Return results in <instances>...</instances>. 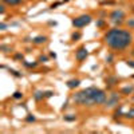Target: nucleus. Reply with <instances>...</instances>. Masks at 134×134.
Returning a JSON list of instances; mask_svg holds the SVG:
<instances>
[{"mask_svg":"<svg viewBox=\"0 0 134 134\" xmlns=\"http://www.w3.org/2000/svg\"><path fill=\"white\" fill-rule=\"evenodd\" d=\"M89 56V52H87V48L82 46V47H79L77 51H75V59H77L79 63H82V62L86 59V58Z\"/></svg>","mask_w":134,"mask_h":134,"instance_id":"39448f33","label":"nucleus"},{"mask_svg":"<svg viewBox=\"0 0 134 134\" xmlns=\"http://www.w3.org/2000/svg\"><path fill=\"white\" fill-rule=\"evenodd\" d=\"M71 99H73V102L77 106L95 107V106H101V105L106 103L107 94L105 90L98 89V87H87V89H83L78 91V93L73 94Z\"/></svg>","mask_w":134,"mask_h":134,"instance_id":"f03ea898","label":"nucleus"},{"mask_svg":"<svg viewBox=\"0 0 134 134\" xmlns=\"http://www.w3.org/2000/svg\"><path fill=\"white\" fill-rule=\"evenodd\" d=\"M109 83V86H114L115 83H118V78H109L106 79V84Z\"/></svg>","mask_w":134,"mask_h":134,"instance_id":"ddd939ff","label":"nucleus"},{"mask_svg":"<svg viewBox=\"0 0 134 134\" xmlns=\"http://www.w3.org/2000/svg\"><path fill=\"white\" fill-rule=\"evenodd\" d=\"M47 40H48V36H46V35H39V36L32 39V43L35 46H40V44L47 43Z\"/></svg>","mask_w":134,"mask_h":134,"instance_id":"0eeeda50","label":"nucleus"},{"mask_svg":"<svg viewBox=\"0 0 134 134\" xmlns=\"http://www.w3.org/2000/svg\"><path fill=\"white\" fill-rule=\"evenodd\" d=\"M132 91H133V86H126V87H123V89L121 90V94H123V95H129Z\"/></svg>","mask_w":134,"mask_h":134,"instance_id":"9b49d317","label":"nucleus"},{"mask_svg":"<svg viewBox=\"0 0 134 134\" xmlns=\"http://www.w3.org/2000/svg\"><path fill=\"white\" fill-rule=\"evenodd\" d=\"M12 98H15V99H20V98H23V93H20V91H16V93H14Z\"/></svg>","mask_w":134,"mask_h":134,"instance_id":"a211bd4d","label":"nucleus"},{"mask_svg":"<svg viewBox=\"0 0 134 134\" xmlns=\"http://www.w3.org/2000/svg\"><path fill=\"white\" fill-rule=\"evenodd\" d=\"M80 84V79H71V80H68L67 82V87L68 89H75V87H78Z\"/></svg>","mask_w":134,"mask_h":134,"instance_id":"1a4fd4ad","label":"nucleus"},{"mask_svg":"<svg viewBox=\"0 0 134 134\" xmlns=\"http://www.w3.org/2000/svg\"><path fill=\"white\" fill-rule=\"evenodd\" d=\"M52 95H54V93H52V91H47V93L44 94V98H50Z\"/></svg>","mask_w":134,"mask_h":134,"instance_id":"4be33fe9","label":"nucleus"},{"mask_svg":"<svg viewBox=\"0 0 134 134\" xmlns=\"http://www.w3.org/2000/svg\"><path fill=\"white\" fill-rule=\"evenodd\" d=\"M80 38H82V32L75 31V32H73V35H71V42H78Z\"/></svg>","mask_w":134,"mask_h":134,"instance_id":"9d476101","label":"nucleus"},{"mask_svg":"<svg viewBox=\"0 0 134 134\" xmlns=\"http://www.w3.org/2000/svg\"><path fill=\"white\" fill-rule=\"evenodd\" d=\"M22 63H23V66H24V67H28V68H34V67H36V66H38L36 62H35V63H27L26 60H23Z\"/></svg>","mask_w":134,"mask_h":134,"instance_id":"4468645a","label":"nucleus"},{"mask_svg":"<svg viewBox=\"0 0 134 134\" xmlns=\"http://www.w3.org/2000/svg\"><path fill=\"white\" fill-rule=\"evenodd\" d=\"M64 119H66V121H75V119H77V117H67V115H64Z\"/></svg>","mask_w":134,"mask_h":134,"instance_id":"5701e85b","label":"nucleus"},{"mask_svg":"<svg viewBox=\"0 0 134 134\" xmlns=\"http://www.w3.org/2000/svg\"><path fill=\"white\" fill-rule=\"evenodd\" d=\"M125 23L127 27H129V30H133L134 28V18H129L127 20H125Z\"/></svg>","mask_w":134,"mask_h":134,"instance_id":"f8f14e48","label":"nucleus"},{"mask_svg":"<svg viewBox=\"0 0 134 134\" xmlns=\"http://www.w3.org/2000/svg\"><path fill=\"white\" fill-rule=\"evenodd\" d=\"M109 18H110V20L114 22L115 24H122V23H125L123 19L126 18V14H125V11H123V9L115 8L114 11H111L109 14Z\"/></svg>","mask_w":134,"mask_h":134,"instance_id":"20e7f679","label":"nucleus"},{"mask_svg":"<svg viewBox=\"0 0 134 134\" xmlns=\"http://www.w3.org/2000/svg\"><path fill=\"white\" fill-rule=\"evenodd\" d=\"M26 119H27L28 122H35V121H36V118H35V117L32 115V114H28V117H27Z\"/></svg>","mask_w":134,"mask_h":134,"instance_id":"aec40b11","label":"nucleus"},{"mask_svg":"<svg viewBox=\"0 0 134 134\" xmlns=\"http://www.w3.org/2000/svg\"><path fill=\"white\" fill-rule=\"evenodd\" d=\"M34 97H35V99H36V101H40V99H43V98H44V94L42 93V91H36V93L34 94Z\"/></svg>","mask_w":134,"mask_h":134,"instance_id":"2eb2a0df","label":"nucleus"},{"mask_svg":"<svg viewBox=\"0 0 134 134\" xmlns=\"http://www.w3.org/2000/svg\"><path fill=\"white\" fill-rule=\"evenodd\" d=\"M5 5H9V7H16V5L23 4V0H1Z\"/></svg>","mask_w":134,"mask_h":134,"instance_id":"6e6552de","label":"nucleus"},{"mask_svg":"<svg viewBox=\"0 0 134 134\" xmlns=\"http://www.w3.org/2000/svg\"><path fill=\"white\" fill-rule=\"evenodd\" d=\"M118 102H119V97L117 95V93H113L111 95H110V98H107L106 107H114L115 105H118Z\"/></svg>","mask_w":134,"mask_h":134,"instance_id":"423d86ee","label":"nucleus"},{"mask_svg":"<svg viewBox=\"0 0 134 134\" xmlns=\"http://www.w3.org/2000/svg\"><path fill=\"white\" fill-rule=\"evenodd\" d=\"M15 59H23V55H22V54H18V55H15Z\"/></svg>","mask_w":134,"mask_h":134,"instance_id":"393cba45","label":"nucleus"},{"mask_svg":"<svg viewBox=\"0 0 134 134\" xmlns=\"http://www.w3.org/2000/svg\"><path fill=\"white\" fill-rule=\"evenodd\" d=\"M127 64H129L130 67H133V68H134V60H127Z\"/></svg>","mask_w":134,"mask_h":134,"instance_id":"b1692460","label":"nucleus"},{"mask_svg":"<svg viewBox=\"0 0 134 134\" xmlns=\"http://www.w3.org/2000/svg\"><path fill=\"white\" fill-rule=\"evenodd\" d=\"M46 60H47V56H43V55H42V56H39V62H40V63H44Z\"/></svg>","mask_w":134,"mask_h":134,"instance_id":"412c9836","label":"nucleus"},{"mask_svg":"<svg viewBox=\"0 0 134 134\" xmlns=\"http://www.w3.org/2000/svg\"><path fill=\"white\" fill-rule=\"evenodd\" d=\"M113 60H114V56H113L111 54H109V55L106 56V63H110V64H111Z\"/></svg>","mask_w":134,"mask_h":134,"instance_id":"6ab92c4d","label":"nucleus"},{"mask_svg":"<svg viewBox=\"0 0 134 134\" xmlns=\"http://www.w3.org/2000/svg\"><path fill=\"white\" fill-rule=\"evenodd\" d=\"M132 55H133V56H134V50H133V52H132Z\"/></svg>","mask_w":134,"mask_h":134,"instance_id":"a878e982","label":"nucleus"},{"mask_svg":"<svg viewBox=\"0 0 134 134\" xmlns=\"http://www.w3.org/2000/svg\"><path fill=\"white\" fill-rule=\"evenodd\" d=\"M134 42L132 31L123 28H110L103 35V43L115 52H123Z\"/></svg>","mask_w":134,"mask_h":134,"instance_id":"f257e3e1","label":"nucleus"},{"mask_svg":"<svg viewBox=\"0 0 134 134\" xmlns=\"http://www.w3.org/2000/svg\"><path fill=\"white\" fill-rule=\"evenodd\" d=\"M91 20H93V16L90 14H82V15H79V16L73 19V26H74V28L79 30V28H83V27H86V26H89L91 23Z\"/></svg>","mask_w":134,"mask_h":134,"instance_id":"7ed1b4c3","label":"nucleus"},{"mask_svg":"<svg viewBox=\"0 0 134 134\" xmlns=\"http://www.w3.org/2000/svg\"><path fill=\"white\" fill-rule=\"evenodd\" d=\"M125 117H126V118H130V119H134V109H132L130 111H127L125 114Z\"/></svg>","mask_w":134,"mask_h":134,"instance_id":"dca6fc26","label":"nucleus"},{"mask_svg":"<svg viewBox=\"0 0 134 134\" xmlns=\"http://www.w3.org/2000/svg\"><path fill=\"white\" fill-rule=\"evenodd\" d=\"M1 50H3V52H4V54H8L9 51L12 52V48H11V47H7L5 44H1Z\"/></svg>","mask_w":134,"mask_h":134,"instance_id":"f3484780","label":"nucleus"}]
</instances>
